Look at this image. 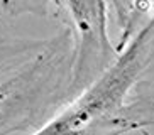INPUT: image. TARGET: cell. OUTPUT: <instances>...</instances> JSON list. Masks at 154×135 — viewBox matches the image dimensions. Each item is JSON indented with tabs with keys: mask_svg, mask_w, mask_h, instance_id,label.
Wrapping results in <instances>:
<instances>
[{
	"mask_svg": "<svg viewBox=\"0 0 154 135\" xmlns=\"http://www.w3.org/2000/svg\"><path fill=\"white\" fill-rule=\"evenodd\" d=\"M152 7H154V0H136L134 2V19L137 15H140V14H146L149 9H152Z\"/></svg>",
	"mask_w": 154,
	"mask_h": 135,
	"instance_id": "277c9868",
	"label": "cell"
},
{
	"mask_svg": "<svg viewBox=\"0 0 154 135\" xmlns=\"http://www.w3.org/2000/svg\"><path fill=\"white\" fill-rule=\"evenodd\" d=\"M78 36L73 86L91 85L119 54L107 34V0H64Z\"/></svg>",
	"mask_w": 154,
	"mask_h": 135,
	"instance_id": "7a4b0ae2",
	"label": "cell"
},
{
	"mask_svg": "<svg viewBox=\"0 0 154 135\" xmlns=\"http://www.w3.org/2000/svg\"><path fill=\"white\" fill-rule=\"evenodd\" d=\"M154 61V17L137 34L125 52L119 54L103 76L93 81L85 96L61 113L39 134H68L90 130L100 122H112L113 113L124 110V96L140 73Z\"/></svg>",
	"mask_w": 154,
	"mask_h": 135,
	"instance_id": "6da1fadb",
	"label": "cell"
},
{
	"mask_svg": "<svg viewBox=\"0 0 154 135\" xmlns=\"http://www.w3.org/2000/svg\"><path fill=\"white\" fill-rule=\"evenodd\" d=\"M112 5V10H115L119 29L122 31V47L125 44V39L129 37L132 31V22H134V2L136 0H109Z\"/></svg>",
	"mask_w": 154,
	"mask_h": 135,
	"instance_id": "3957f363",
	"label": "cell"
}]
</instances>
